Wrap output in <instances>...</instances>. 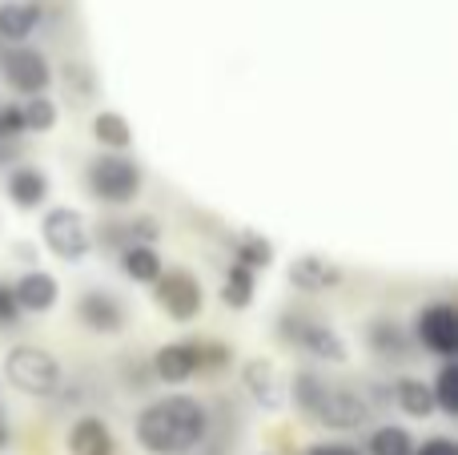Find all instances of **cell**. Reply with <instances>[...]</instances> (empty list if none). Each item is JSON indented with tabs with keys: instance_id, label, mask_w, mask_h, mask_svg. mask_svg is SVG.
Returning <instances> with one entry per match:
<instances>
[{
	"instance_id": "obj_1",
	"label": "cell",
	"mask_w": 458,
	"mask_h": 455,
	"mask_svg": "<svg viewBox=\"0 0 458 455\" xmlns=\"http://www.w3.org/2000/svg\"><path fill=\"white\" fill-rule=\"evenodd\" d=\"M206 408L190 395H165L153 399L137 416V443L153 455H185L206 440Z\"/></svg>"
},
{
	"instance_id": "obj_2",
	"label": "cell",
	"mask_w": 458,
	"mask_h": 455,
	"mask_svg": "<svg viewBox=\"0 0 458 455\" xmlns=\"http://www.w3.org/2000/svg\"><path fill=\"white\" fill-rule=\"evenodd\" d=\"M293 399L314 424L330 427V432H354L370 419V403L362 395H354L350 387H330L318 375H298L293 379Z\"/></svg>"
},
{
	"instance_id": "obj_3",
	"label": "cell",
	"mask_w": 458,
	"mask_h": 455,
	"mask_svg": "<svg viewBox=\"0 0 458 455\" xmlns=\"http://www.w3.org/2000/svg\"><path fill=\"white\" fill-rule=\"evenodd\" d=\"M4 379L16 387V391L48 399V395L61 391V363H56L45 347L21 343L4 355Z\"/></svg>"
},
{
	"instance_id": "obj_4",
	"label": "cell",
	"mask_w": 458,
	"mask_h": 455,
	"mask_svg": "<svg viewBox=\"0 0 458 455\" xmlns=\"http://www.w3.org/2000/svg\"><path fill=\"white\" fill-rule=\"evenodd\" d=\"M89 190L101 206H129L141 193V169H137V161L121 158V153H101L89 166Z\"/></svg>"
},
{
	"instance_id": "obj_5",
	"label": "cell",
	"mask_w": 458,
	"mask_h": 455,
	"mask_svg": "<svg viewBox=\"0 0 458 455\" xmlns=\"http://www.w3.org/2000/svg\"><path fill=\"white\" fill-rule=\"evenodd\" d=\"M40 234H45V246L53 250L64 262H81V258L93 250V230H89L85 214L72 206H53L40 222Z\"/></svg>"
},
{
	"instance_id": "obj_6",
	"label": "cell",
	"mask_w": 458,
	"mask_h": 455,
	"mask_svg": "<svg viewBox=\"0 0 458 455\" xmlns=\"http://www.w3.org/2000/svg\"><path fill=\"white\" fill-rule=\"evenodd\" d=\"M282 335L290 339L293 347L310 351L314 359H326V363H346L350 359L346 339H342L334 327H326V322L306 319V314H282Z\"/></svg>"
},
{
	"instance_id": "obj_7",
	"label": "cell",
	"mask_w": 458,
	"mask_h": 455,
	"mask_svg": "<svg viewBox=\"0 0 458 455\" xmlns=\"http://www.w3.org/2000/svg\"><path fill=\"white\" fill-rule=\"evenodd\" d=\"M149 287H153L157 306L169 314V319H177V322L198 319V311H201V282L193 279L190 270H169V274L161 270Z\"/></svg>"
},
{
	"instance_id": "obj_8",
	"label": "cell",
	"mask_w": 458,
	"mask_h": 455,
	"mask_svg": "<svg viewBox=\"0 0 458 455\" xmlns=\"http://www.w3.org/2000/svg\"><path fill=\"white\" fill-rule=\"evenodd\" d=\"M419 343L435 351L438 359H454L458 355V311L451 303H430L419 314Z\"/></svg>"
},
{
	"instance_id": "obj_9",
	"label": "cell",
	"mask_w": 458,
	"mask_h": 455,
	"mask_svg": "<svg viewBox=\"0 0 458 455\" xmlns=\"http://www.w3.org/2000/svg\"><path fill=\"white\" fill-rule=\"evenodd\" d=\"M0 69H4L8 85L21 89L24 97H29V93H45L48 81H53V69H48L45 53H37V48H24V45L8 48V53L0 56Z\"/></svg>"
},
{
	"instance_id": "obj_10",
	"label": "cell",
	"mask_w": 458,
	"mask_h": 455,
	"mask_svg": "<svg viewBox=\"0 0 458 455\" xmlns=\"http://www.w3.org/2000/svg\"><path fill=\"white\" fill-rule=\"evenodd\" d=\"M77 314L93 335H117L125 327V306L113 290H85L77 303Z\"/></svg>"
},
{
	"instance_id": "obj_11",
	"label": "cell",
	"mask_w": 458,
	"mask_h": 455,
	"mask_svg": "<svg viewBox=\"0 0 458 455\" xmlns=\"http://www.w3.org/2000/svg\"><path fill=\"white\" fill-rule=\"evenodd\" d=\"M201 371V343H169L153 355V375L161 383H185Z\"/></svg>"
},
{
	"instance_id": "obj_12",
	"label": "cell",
	"mask_w": 458,
	"mask_h": 455,
	"mask_svg": "<svg viewBox=\"0 0 458 455\" xmlns=\"http://www.w3.org/2000/svg\"><path fill=\"white\" fill-rule=\"evenodd\" d=\"M290 282L298 290H306V295H322V290L338 287L342 270L322 254H301V258H293L290 262Z\"/></svg>"
},
{
	"instance_id": "obj_13",
	"label": "cell",
	"mask_w": 458,
	"mask_h": 455,
	"mask_svg": "<svg viewBox=\"0 0 458 455\" xmlns=\"http://www.w3.org/2000/svg\"><path fill=\"white\" fill-rule=\"evenodd\" d=\"M13 295H16V303H21V311L45 314V311H53V306H56V295H61V287H56L53 274L29 270V274H21V279L13 282Z\"/></svg>"
},
{
	"instance_id": "obj_14",
	"label": "cell",
	"mask_w": 458,
	"mask_h": 455,
	"mask_svg": "<svg viewBox=\"0 0 458 455\" xmlns=\"http://www.w3.org/2000/svg\"><path fill=\"white\" fill-rule=\"evenodd\" d=\"M242 383H245V391L261 403V408H269V411L282 408V379H277L274 363L250 359V363H245V371H242Z\"/></svg>"
},
{
	"instance_id": "obj_15",
	"label": "cell",
	"mask_w": 458,
	"mask_h": 455,
	"mask_svg": "<svg viewBox=\"0 0 458 455\" xmlns=\"http://www.w3.org/2000/svg\"><path fill=\"white\" fill-rule=\"evenodd\" d=\"M69 451L72 455H117V443H113V432L101 424V419L85 416V419H77V424H72Z\"/></svg>"
},
{
	"instance_id": "obj_16",
	"label": "cell",
	"mask_w": 458,
	"mask_h": 455,
	"mask_svg": "<svg viewBox=\"0 0 458 455\" xmlns=\"http://www.w3.org/2000/svg\"><path fill=\"white\" fill-rule=\"evenodd\" d=\"M37 24H40V8L32 0H8V4H0V37L13 40V45L29 40L37 32Z\"/></svg>"
},
{
	"instance_id": "obj_17",
	"label": "cell",
	"mask_w": 458,
	"mask_h": 455,
	"mask_svg": "<svg viewBox=\"0 0 458 455\" xmlns=\"http://www.w3.org/2000/svg\"><path fill=\"white\" fill-rule=\"evenodd\" d=\"M8 198H13V206H21V210H37L40 202L48 198V177L32 166L13 169V174H8Z\"/></svg>"
},
{
	"instance_id": "obj_18",
	"label": "cell",
	"mask_w": 458,
	"mask_h": 455,
	"mask_svg": "<svg viewBox=\"0 0 458 455\" xmlns=\"http://www.w3.org/2000/svg\"><path fill=\"white\" fill-rule=\"evenodd\" d=\"M121 270H125V279L149 287V282L165 270V262H161V254L153 246H145V242H129V246L121 250Z\"/></svg>"
},
{
	"instance_id": "obj_19",
	"label": "cell",
	"mask_w": 458,
	"mask_h": 455,
	"mask_svg": "<svg viewBox=\"0 0 458 455\" xmlns=\"http://www.w3.org/2000/svg\"><path fill=\"white\" fill-rule=\"evenodd\" d=\"M394 399H398V408L414 419L435 416V395H430V383H422V379H398Z\"/></svg>"
},
{
	"instance_id": "obj_20",
	"label": "cell",
	"mask_w": 458,
	"mask_h": 455,
	"mask_svg": "<svg viewBox=\"0 0 458 455\" xmlns=\"http://www.w3.org/2000/svg\"><path fill=\"white\" fill-rule=\"evenodd\" d=\"M253 290H258V282H253L250 266H242V262L229 266L225 287H222V303L229 306V311H245V306L253 303Z\"/></svg>"
},
{
	"instance_id": "obj_21",
	"label": "cell",
	"mask_w": 458,
	"mask_h": 455,
	"mask_svg": "<svg viewBox=\"0 0 458 455\" xmlns=\"http://www.w3.org/2000/svg\"><path fill=\"white\" fill-rule=\"evenodd\" d=\"M93 137L105 145V150H129V142H133V129H129V121L121 117V113H113V109H105V113H97V121H93Z\"/></svg>"
},
{
	"instance_id": "obj_22",
	"label": "cell",
	"mask_w": 458,
	"mask_h": 455,
	"mask_svg": "<svg viewBox=\"0 0 458 455\" xmlns=\"http://www.w3.org/2000/svg\"><path fill=\"white\" fill-rule=\"evenodd\" d=\"M370 347L382 355V359H406V351H411V339H406V331L398 327V322H374L370 327Z\"/></svg>"
},
{
	"instance_id": "obj_23",
	"label": "cell",
	"mask_w": 458,
	"mask_h": 455,
	"mask_svg": "<svg viewBox=\"0 0 458 455\" xmlns=\"http://www.w3.org/2000/svg\"><path fill=\"white\" fill-rule=\"evenodd\" d=\"M430 395H435V411H443V416H458V367L454 359H446L443 367H438V379L430 383Z\"/></svg>"
},
{
	"instance_id": "obj_24",
	"label": "cell",
	"mask_w": 458,
	"mask_h": 455,
	"mask_svg": "<svg viewBox=\"0 0 458 455\" xmlns=\"http://www.w3.org/2000/svg\"><path fill=\"white\" fill-rule=\"evenodd\" d=\"M21 117H24V133H48L56 125V105L45 93H29V101L21 105Z\"/></svg>"
},
{
	"instance_id": "obj_25",
	"label": "cell",
	"mask_w": 458,
	"mask_h": 455,
	"mask_svg": "<svg viewBox=\"0 0 458 455\" xmlns=\"http://www.w3.org/2000/svg\"><path fill=\"white\" fill-rule=\"evenodd\" d=\"M233 254H237V262L250 266L253 274L269 270V262H274V246H269L261 234H242V238H237V246H233Z\"/></svg>"
},
{
	"instance_id": "obj_26",
	"label": "cell",
	"mask_w": 458,
	"mask_h": 455,
	"mask_svg": "<svg viewBox=\"0 0 458 455\" xmlns=\"http://www.w3.org/2000/svg\"><path fill=\"white\" fill-rule=\"evenodd\" d=\"M366 451H370V455H411L414 451V440H411V432H406V427L386 424V427H378V432L370 435Z\"/></svg>"
},
{
	"instance_id": "obj_27",
	"label": "cell",
	"mask_w": 458,
	"mask_h": 455,
	"mask_svg": "<svg viewBox=\"0 0 458 455\" xmlns=\"http://www.w3.org/2000/svg\"><path fill=\"white\" fill-rule=\"evenodd\" d=\"M125 238H129V242H145V246H153V242L161 238L157 218H133V222L125 226Z\"/></svg>"
},
{
	"instance_id": "obj_28",
	"label": "cell",
	"mask_w": 458,
	"mask_h": 455,
	"mask_svg": "<svg viewBox=\"0 0 458 455\" xmlns=\"http://www.w3.org/2000/svg\"><path fill=\"white\" fill-rule=\"evenodd\" d=\"M24 133V117L21 105H0V142H13V137Z\"/></svg>"
},
{
	"instance_id": "obj_29",
	"label": "cell",
	"mask_w": 458,
	"mask_h": 455,
	"mask_svg": "<svg viewBox=\"0 0 458 455\" xmlns=\"http://www.w3.org/2000/svg\"><path fill=\"white\" fill-rule=\"evenodd\" d=\"M16 322H21V303H16L13 287L0 282V327H16Z\"/></svg>"
},
{
	"instance_id": "obj_30",
	"label": "cell",
	"mask_w": 458,
	"mask_h": 455,
	"mask_svg": "<svg viewBox=\"0 0 458 455\" xmlns=\"http://www.w3.org/2000/svg\"><path fill=\"white\" fill-rule=\"evenodd\" d=\"M411 455H458V443L446 440V435H435V440H427L419 451H411Z\"/></svg>"
},
{
	"instance_id": "obj_31",
	"label": "cell",
	"mask_w": 458,
	"mask_h": 455,
	"mask_svg": "<svg viewBox=\"0 0 458 455\" xmlns=\"http://www.w3.org/2000/svg\"><path fill=\"white\" fill-rule=\"evenodd\" d=\"M306 455H362V451L350 448V443H314Z\"/></svg>"
},
{
	"instance_id": "obj_32",
	"label": "cell",
	"mask_w": 458,
	"mask_h": 455,
	"mask_svg": "<svg viewBox=\"0 0 458 455\" xmlns=\"http://www.w3.org/2000/svg\"><path fill=\"white\" fill-rule=\"evenodd\" d=\"M8 443V427H4V416H0V448Z\"/></svg>"
}]
</instances>
